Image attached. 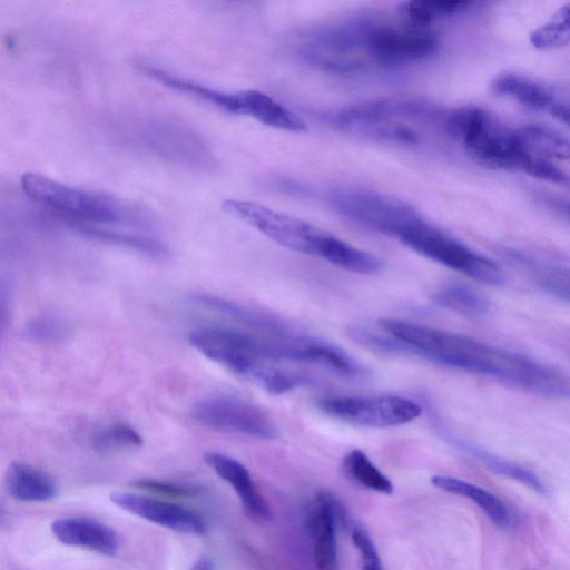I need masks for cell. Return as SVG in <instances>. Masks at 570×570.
<instances>
[{
	"mask_svg": "<svg viewBox=\"0 0 570 570\" xmlns=\"http://www.w3.org/2000/svg\"><path fill=\"white\" fill-rule=\"evenodd\" d=\"M379 326L396 342L400 354H413L540 396H569V379L561 370L525 354L402 320L384 318Z\"/></svg>",
	"mask_w": 570,
	"mask_h": 570,
	"instance_id": "1",
	"label": "cell"
},
{
	"mask_svg": "<svg viewBox=\"0 0 570 570\" xmlns=\"http://www.w3.org/2000/svg\"><path fill=\"white\" fill-rule=\"evenodd\" d=\"M21 183L35 202L76 219L92 236L148 257L159 252L158 223L147 207L109 194L69 187L38 174H26Z\"/></svg>",
	"mask_w": 570,
	"mask_h": 570,
	"instance_id": "2",
	"label": "cell"
},
{
	"mask_svg": "<svg viewBox=\"0 0 570 570\" xmlns=\"http://www.w3.org/2000/svg\"><path fill=\"white\" fill-rule=\"evenodd\" d=\"M137 68L164 87L222 111L247 116L278 130L301 132L306 129V124L297 114L263 91L256 89L226 91L179 77L147 62H137Z\"/></svg>",
	"mask_w": 570,
	"mask_h": 570,
	"instance_id": "3",
	"label": "cell"
},
{
	"mask_svg": "<svg viewBox=\"0 0 570 570\" xmlns=\"http://www.w3.org/2000/svg\"><path fill=\"white\" fill-rule=\"evenodd\" d=\"M445 129L478 164L501 170H521L524 164L518 129L501 122L483 108L466 106L452 110Z\"/></svg>",
	"mask_w": 570,
	"mask_h": 570,
	"instance_id": "4",
	"label": "cell"
},
{
	"mask_svg": "<svg viewBox=\"0 0 570 570\" xmlns=\"http://www.w3.org/2000/svg\"><path fill=\"white\" fill-rule=\"evenodd\" d=\"M428 114L421 102L405 99H381L335 109L322 117L336 130L377 141L414 144L420 135L411 121Z\"/></svg>",
	"mask_w": 570,
	"mask_h": 570,
	"instance_id": "5",
	"label": "cell"
},
{
	"mask_svg": "<svg viewBox=\"0 0 570 570\" xmlns=\"http://www.w3.org/2000/svg\"><path fill=\"white\" fill-rule=\"evenodd\" d=\"M397 238L425 258L480 283L498 286L505 281L503 271L494 261L422 219L409 226Z\"/></svg>",
	"mask_w": 570,
	"mask_h": 570,
	"instance_id": "6",
	"label": "cell"
},
{
	"mask_svg": "<svg viewBox=\"0 0 570 570\" xmlns=\"http://www.w3.org/2000/svg\"><path fill=\"white\" fill-rule=\"evenodd\" d=\"M326 200L350 220L390 236L399 237L421 219L406 203L373 190L338 188L327 193Z\"/></svg>",
	"mask_w": 570,
	"mask_h": 570,
	"instance_id": "7",
	"label": "cell"
},
{
	"mask_svg": "<svg viewBox=\"0 0 570 570\" xmlns=\"http://www.w3.org/2000/svg\"><path fill=\"white\" fill-rule=\"evenodd\" d=\"M229 215L248 224L276 244L294 252L316 256L324 230L292 215L243 199L222 204Z\"/></svg>",
	"mask_w": 570,
	"mask_h": 570,
	"instance_id": "8",
	"label": "cell"
},
{
	"mask_svg": "<svg viewBox=\"0 0 570 570\" xmlns=\"http://www.w3.org/2000/svg\"><path fill=\"white\" fill-rule=\"evenodd\" d=\"M138 144L167 161L195 169L214 166V155L206 141L190 127L163 118H144L138 125Z\"/></svg>",
	"mask_w": 570,
	"mask_h": 570,
	"instance_id": "9",
	"label": "cell"
},
{
	"mask_svg": "<svg viewBox=\"0 0 570 570\" xmlns=\"http://www.w3.org/2000/svg\"><path fill=\"white\" fill-rule=\"evenodd\" d=\"M317 406L336 420L376 429L412 422L422 413L417 402L397 395L330 396L320 400Z\"/></svg>",
	"mask_w": 570,
	"mask_h": 570,
	"instance_id": "10",
	"label": "cell"
},
{
	"mask_svg": "<svg viewBox=\"0 0 570 570\" xmlns=\"http://www.w3.org/2000/svg\"><path fill=\"white\" fill-rule=\"evenodd\" d=\"M438 47L435 33L428 27L372 19L368 49L374 67H396L429 57Z\"/></svg>",
	"mask_w": 570,
	"mask_h": 570,
	"instance_id": "11",
	"label": "cell"
},
{
	"mask_svg": "<svg viewBox=\"0 0 570 570\" xmlns=\"http://www.w3.org/2000/svg\"><path fill=\"white\" fill-rule=\"evenodd\" d=\"M188 341L207 358L245 377L266 361L264 337L235 328L197 327L189 332Z\"/></svg>",
	"mask_w": 570,
	"mask_h": 570,
	"instance_id": "12",
	"label": "cell"
},
{
	"mask_svg": "<svg viewBox=\"0 0 570 570\" xmlns=\"http://www.w3.org/2000/svg\"><path fill=\"white\" fill-rule=\"evenodd\" d=\"M191 416L200 424L222 432L271 441L277 430L271 417L257 405L230 395H214L198 400Z\"/></svg>",
	"mask_w": 570,
	"mask_h": 570,
	"instance_id": "13",
	"label": "cell"
},
{
	"mask_svg": "<svg viewBox=\"0 0 570 570\" xmlns=\"http://www.w3.org/2000/svg\"><path fill=\"white\" fill-rule=\"evenodd\" d=\"M524 153L522 171L553 184L568 186L569 175L562 163H568L570 146L559 130L543 125L518 128Z\"/></svg>",
	"mask_w": 570,
	"mask_h": 570,
	"instance_id": "14",
	"label": "cell"
},
{
	"mask_svg": "<svg viewBox=\"0 0 570 570\" xmlns=\"http://www.w3.org/2000/svg\"><path fill=\"white\" fill-rule=\"evenodd\" d=\"M110 501L136 517L173 531L195 535L207 532V524L198 513L175 503L120 491L111 493Z\"/></svg>",
	"mask_w": 570,
	"mask_h": 570,
	"instance_id": "15",
	"label": "cell"
},
{
	"mask_svg": "<svg viewBox=\"0 0 570 570\" xmlns=\"http://www.w3.org/2000/svg\"><path fill=\"white\" fill-rule=\"evenodd\" d=\"M493 90L519 105L535 111L548 114L568 125L569 104L551 87L528 76L515 72H503L492 83Z\"/></svg>",
	"mask_w": 570,
	"mask_h": 570,
	"instance_id": "16",
	"label": "cell"
},
{
	"mask_svg": "<svg viewBox=\"0 0 570 570\" xmlns=\"http://www.w3.org/2000/svg\"><path fill=\"white\" fill-rule=\"evenodd\" d=\"M340 507L328 492H320L307 519L316 570H338L336 528Z\"/></svg>",
	"mask_w": 570,
	"mask_h": 570,
	"instance_id": "17",
	"label": "cell"
},
{
	"mask_svg": "<svg viewBox=\"0 0 570 570\" xmlns=\"http://www.w3.org/2000/svg\"><path fill=\"white\" fill-rule=\"evenodd\" d=\"M191 301L205 309L223 315L265 337L282 338L298 331L284 320L264 311L212 294H195Z\"/></svg>",
	"mask_w": 570,
	"mask_h": 570,
	"instance_id": "18",
	"label": "cell"
},
{
	"mask_svg": "<svg viewBox=\"0 0 570 570\" xmlns=\"http://www.w3.org/2000/svg\"><path fill=\"white\" fill-rule=\"evenodd\" d=\"M205 463L238 494L246 515L257 522L272 518L269 505L257 491L249 471L239 461L218 452H206Z\"/></svg>",
	"mask_w": 570,
	"mask_h": 570,
	"instance_id": "19",
	"label": "cell"
},
{
	"mask_svg": "<svg viewBox=\"0 0 570 570\" xmlns=\"http://www.w3.org/2000/svg\"><path fill=\"white\" fill-rule=\"evenodd\" d=\"M51 532L62 544L105 556H114L119 547L117 533L110 527L92 518L57 519L51 523Z\"/></svg>",
	"mask_w": 570,
	"mask_h": 570,
	"instance_id": "20",
	"label": "cell"
},
{
	"mask_svg": "<svg viewBox=\"0 0 570 570\" xmlns=\"http://www.w3.org/2000/svg\"><path fill=\"white\" fill-rule=\"evenodd\" d=\"M507 261L551 296L569 301V269L558 263L518 249H507Z\"/></svg>",
	"mask_w": 570,
	"mask_h": 570,
	"instance_id": "21",
	"label": "cell"
},
{
	"mask_svg": "<svg viewBox=\"0 0 570 570\" xmlns=\"http://www.w3.org/2000/svg\"><path fill=\"white\" fill-rule=\"evenodd\" d=\"M435 425H438L440 433L448 442L453 444V446L459 449L461 452H464L469 456L485 465L489 470L497 474H501L505 478L518 481L541 495L547 493L544 483L532 471L515 462L498 456L484 450L483 448L475 445L474 443L456 436L454 433L445 429L444 424H440L439 421L435 422Z\"/></svg>",
	"mask_w": 570,
	"mask_h": 570,
	"instance_id": "22",
	"label": "cell"
},
{
	"mask_svg": "<svg viewBox=\"0 0 570 570\" xmlns=\"http://www.w3.org/2000/svg\"><path fill=\"white\" fill-rule=\"evenodd\" d=\"M431 483L444 492L473 501L497 527L510 529L513 525L514 518L508 505L485 489L450 475H434Z\"/></svg>",
	"mask_w": 570,
	"mask_h": 570,
	"instance_id": "23",
	"label": "cell"
},
{
	"mask_svg": "<svg viewBox=\"0 0 570 570\" xmlns=\"http://www.w3.org/2000/svg\"><path fill=\"white\" fill-rule=\"evenodd\" d=\"M4 484L13 499L23 502H46L57 494V487L50 475L22 462H12L8 466Z\"/></svg>",
	"mask_w": 570,
	"mask_h": 570,
	"instance_id": "24",
	"label": "cell"
},
{
	"mask_svg": "<svg viewBox=\"0 0 570 570\" xmlns=\"http://www.w3.org/2000/svg\"><path fill=\"white\" fill-rule=\"evenodd\" d=\"M315 257L344 271L364 275L375 274L383 267V262L377 256L326 232L318 245Z\"/></svg>",
	"mask_w": 570,
	"mask_h": 570,
	"instance_id": "25",
	"label": "cell"
},
{
	"mask_svg": "<svg viewBox=\"0 0 570 570\" xmlns=\"http://www.w3.org/2000/svg\"><path fill=\"white\" fill-rule=\"evenodd\" d=\"M432 299L440 306L463 316L482 317L490 312L489 299L475 288L461 282H444L436 287Z\"/></svg>",
	"mask_w": 570,
	"mask_h": 570,
	"instance_id": "26",
	"label": "cell"
},
{
	"mask_svg": "<svg viewBox=\"0 0 570 570\" xmlns=\"http://www.w3.org/2000/svg\"><path fill=\"white\" fill-rule=\"evenodd\" d=\"M272 395H282L308 386L313 379L303 372L272 367L265 363L247 377Z\"/></svg>",
	"mask_w": 570,
	"mask_h": 570,
	"instance_id": "27",
	"label": "cell"
},
{
	"mask_svg": "<svg viewBox=\"0 0 570 570\" xmlns=\"http://www.w3.org/2000/svg\"><path fill=\"white\" fill-rule=\"evenodd\" d=\"M343 469L352 480L364 488L384 494H391L394 490L391 480L361 450L355 449L346 454Z\"/></svg>",
	"mask_w": 570,
	"mask_h": 570,
	"instance_id": "28",
	"label": "cell"
},
{
	"mask_svg": "<svg viewBox=\"0 0 570 570\" xmlns=\"http://www.w3.org/2000/svg\"><path fill=\"white\" fill-rule=\"evenodd\" d=\"M469 1H407L400 6L399 12L403 20L428 27L434 20L458 14L468 10Z\"/></svg>",
	"mask_w": 570,
	"mask_h": 570,
	"instance_id": "29",
	"label": "cell"
},
{
	"mask_svg": "<svg viewBox=\"0 0 570 570\" xmlns=\"http://www.w3.org/2000/svg\"><path fill=\"white\" fill-rule=\"evenodd\" d=\"M569 38V4H566L548 22L531 32L530 42L538 49L550 50L568 45Z\"/></svg>",
	"mask_w": 570,
	"mask_h": 570,
	"instance_id": "30",
	"label": "cell"
},
{
	"mask_svg": "<svg viewBox=\"0 0 570 570\" xmlns=\"http://www.w3.org/2000/svg\"><path fill=\"white\" fill-rule=\"evenodd\" d=\"M142 442L141 435L132 426L117 423L100 431L94 446L99 452H114L139 448Z\"/></svg>",
	"mask_w": 570,
	"mask_h": 570,
	"instance_id": "31",
	"label": "cell"
},
{
	"mask_svg": "<svg viewBox=\"0 0 570 570\" xmlns=\"http://www.w3.org/2000/svg\"><path fill=\"white\" fill-rule=\"evenodd\" d=\"M352 541L358 551L362 570H383L375 544L364 529L355 527L352 530Z\"/></svg>",
	"mask_w": 570,
	"mask_h": 570,
	"instance_id": "32",
	"label": "cell"
},
{
	"mask_svg": "<svg viewBox=\"0 0 570 570\" xmlns=\"http://www.w3.org/2000/svg\"><path fill=\"white\" fill-rule=\"evenodd\" d=\"M134 485L151 493L173 498H188L195 494L194 491L189 489L159 480H139L135 482Z\"/></svg>",
	"mask_w": 570,
	"mask_h": 570,
	"instance_id": "33",
	"label": "cell"
},
{
	"mask_svg": "<svg viewBox=\"0 0 570 570\" xmlns=\"http://www.w3.org/2000/svg\"><path fill=\"white\" fill-rule=\"evenodd\" d=\"M190 570H214V564L209 558L202 557L193 564Z\"/></svg>",
	"mask_w": 570,
	"mask_h": 570,
	"instance_id": "34",
	"label": "cell"
}]
</instances>
